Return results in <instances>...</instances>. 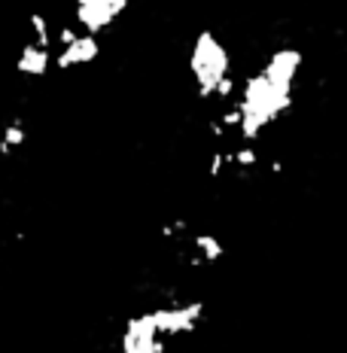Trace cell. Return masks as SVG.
Returning a JSON list of instances; mask_svg holds the SVG:
<instances>
[{"label": "cell", "instance_id": "cell-1", "mask_svg": "<svg viewBox=\"0 0 347 353\" xmlns=\"http://www.w3.org/2000/svg\"><path fill=\"white\" fill-rule=\"evenodd\" d=\"M189 73L195 79V92L198 98H217V88L223 83L228 73V52L226 46L217 40L210 31H201L192 43V52H189Z\"/></svg>", "mask_w": 347, "mask_h": 353}, {"label": "cell", "instance_id": "cell-2", "mask_svg": "<svg viewBox=\"0 0 347 353\" xmlns=\"http://www.w3.org/2000/svg\"><path fill=\"white\" fill-rule=\"evenodd\" d=\"M128 0H73V19L86 34H101L125 12Z\"/></svg>", "mask_w": 347, "mask_h": 353}, {"label": "cell", "instance_id": "cell-3", "mask_svg": "<svg viewBox=\"0 0 347 353\" xmlns=\"http://www.w3.org/2000/svg\"><path fill=\"white\" fill-rule=\"evenodd\" d=\"M204 317V305L201 301H189V305H171V307H156L152 320H156L159 332L165 338L177 335H189L198 329V323Z\"/></svg>", "mask_w": 347, "mask_h": 353}, {"label": "cell", "instance_id": "cell-4", "mask_svg": "<svg viewBox=\"0 0 347 353\" xmlns=\"http://www.w3.org/2000/svg\"><path fill=\"white\" fill-rule=\"evenodd\" d=\"M101 52V43H98V34H86L79 31L70 43H64L61 52L55 58V68L61 70H70V68H83V64H92Z\"/></svg>", "mask_w": 347, "mask_h": 353}, {"label": "cell", "instance_id": "cell-5", "mask_svg": "<svg viewBox=\"0 0 347 353\" xmlns=\"http://www.w3.org/2000/svg\"><path fill=\"white\" fill-rule=\"evenodd\" d=\"M49 64H52V49L40 46V43H34V40L25 43L16 58V68H19V73H25V77H43V73L49 70Z\"/></svg>", "mask_w": 347, "mask_h": 353}, {"label": "cell", "instance_id": "cell-6", "mask_svg": "<svg viewBox=\"0 0 347 353\" xmlns=\"http://www.w3.org/2000/svg\"><path fill=\"white\" fill-rule=\"evenodd\" d=\"M192 250H195V259H192V265H201V262H217V259H223V253H226V247H223V241L219 238H213V234L208 232H201V234H195L192 238Z\"/></svg>", "mask_w": 347, "mask_h": 353}]
</instances>
